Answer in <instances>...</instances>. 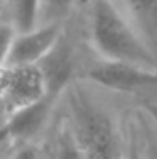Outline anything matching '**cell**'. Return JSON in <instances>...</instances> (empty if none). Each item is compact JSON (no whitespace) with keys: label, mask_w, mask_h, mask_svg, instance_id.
I'll list each match as a JSON object with an SVG mask.
<instances>
[{"label":"cell","mask_w":157,"mask_h":159,"mask_svg":"<svg viewBox=\"0 0 157 159\" xmlns=\"http://www.w3.org/2000/svg\"><path fill=\"white\" fill-rule=\"evenodd\" d=\"M59 102L66 108V129L88 159H123L113 117L86 90L85 81L74 80Z\"/></svg>","instance_id":"cell-1"},{"label":"cell","mask_w":157,"mask_h":159,"mask_svg":"<svg viewBox=\"0 0 157 159\" xmlns=\"http://www.w3.org/2000/svg\"><path fill=\"white\" fill-rule=\"evenodd\" d=\"M88 36L100 59L157 68V58L115 0H89Z\"/></svg>","instance_id":"cell-2"},{"label":"cell","mask_w":157,"mask_h":159,"mask_svg":"<svg viewBox=\"0 0 157 159\" xmlns=\"http://www.w3.org/2000/svg\"><path fill=\"white\" fill-rule=\"evenodd\" d=\"M80 80L111 92L139 93L157 88V68L98 58L85 70Z\"/></svg>","instance_id":"cell-3"},{"label":"cell","mask_w":157,"mask_h":159,"mask_svg":"<svg viewBox=\"0 0 157 159\" xmlns=\"http://www.w3.org/2000/svg\"><path fill=\"white\" fill-rule=\"evenodd\" d=\"M47 95L51 93L39 64H7L0 70V107L7 117Z\"/></svg>","instance_id":"cell-4"},{"label":"cell","mask_w":157,"mask_h":159,"mask_svg":"<svg viewBox=\"0 0 157 159\" xmlns=\"http://www.w3.org/2000/svg\"><path fill=\"white\" fill-rule=\"evenodd\" d=\"M56 95H47L36 103L14 112L5 122V130L17 146L39 144V137L46 132L54 110L59 103Z\"/></svg>","instance_id":"cell-5"},{"label":"cell","mask_w":157,"mask_h":159,"mask_svg":"<svg viewBox=\"0 0 157 159\" xmlns=\"http://www.w3.org/2000/svg\"><path fill=\"white\" fill-rule=\"evenodd\" d=\"M66 24H37L29 31L17 32L7 64H39L58 44Z\"/></svg>","instance_id":"cell-6"},{"label":"cell","mask_w":157,"mask_h":159,"mask_svg":"<svg viewBox=\"0 0 157 159\" xmlns=\"http://www.w3.org/2000/svg\"><path fill=\"white\" fill-rule=\"evenodd\" d=\"M39 66L46 76L51 95L61 97L63 92L76 80V61L73 46L66 37V31L52 51L39 63Z\"/></svg>","instance_id":"cell-7"},{"label":"cell","mask_w":157,"mask_h":159,"mask_svg":"<svg viewBox=\"0 0 157 159\" xmlns=\"http://www.w3.org/2000/svg\"><path fill=\"white\" fill-rule=\"evenodd\" d=\"M130 22L157 58V0H122Z\"/></svg>","instance_id":"cell-8"},{"label":"cell","mask_w":157,"mask_h":159,"mask_svg":"<svg viewBox=\"0 0 157 159\" xmlns=\"http://www.w3.org/2000/svg\"><path fill=\"white\" fill-rule=\"evenodd\" d=\"M78 0H39L37 24H66Z\"/></svg>","instance_id":"cell-9"},{"label":"cell","mask_w":157,"mask_h":159,"mask_svg":"<svg viewBox=\"0 0 157 159\" xmlns=\"http://www.w3.org/2000/svg\"><path fill=\"white\" fill-rule=\"evenodd\" d=\"M37 3L39 0H9L7 17L15 25L17 32L29 31L37 25Z\"/></svg>","instance_id":"cell-10"},{"label":"cell","mask_w":157,"mask_h":159,"mask_svg":"<svg viewBox=\"0 0 157 159\" xmlns=\"http://www.w3.org/2000/svg\"><path fill=\"white\" fill-rule=\"evenodd\" d=\"M49 159H88V157L80 149V146L73 139V135L69 134V130L63 124V127L58 132L54 149H52V154L49 156Z\"/></svg>","instance_id":"cell-11"},{"label":"cell","mask_w":157,"mask_h":159,"mask_svg":"<svg viewBox=\"0 0 157 159\" xmlns=\"http://www.w3.org/2000/svg\"><path fill=\"white\" fill-rule=\"evenodd\" d=\"M17 34L15 25L10 22L7 16L0 17V70L7 66V59H9V52L12 48L14 37Z\"/></svg>","instance_id":"cell-12"},{"label":"cell","mask_w":157,"mask_h":159,"mask_svg":"<svg viewBox=\"0 0 157 159\" xmlns=\"http://www.w3.org/2000/svg\"><path fill=\"white\" fill-rule=\"evenodd\" d=\"M46 151L41 144H24L9 154L5 159H42Z\"/></svg>","instance_id":"cell-13"},{"label":"cell","mask_w":157,"mask_h":159,"mask_svg":"<svg viewBox=\"0 0 157 159\" xmlns=\"http://www.w3.org/2000/svg\"><path fill=\"white\" fill-rule=\"evenodd\" d=\"M140 108L145 112V115L157 125V100H145L140 105Z\"/></svg>","instance_id":"cell-14"},{"label":"cell","mask_w":157,"mask_h":159,"mask_svg":"<svg viewBox=\"0 0 157 159\" xmlns=\"http://www.w3.org/2000/svg\"><path fill=\"white\" fill-rule=\"evenodd\" d=\"M7 5H9V0H0V17L7 16Z\"/></svg>","instance_id":"cell-15"},{"label":"cell","mask_w":157,"mask_h":159,"mask_svg":"<svg viewBox=\"0 0 157 159\" xmlns=\"http://www.w3.org/2000/svg\"><path fill=\"white\" fill-rule=\"evenodd\" d=\"M150 159H157V146H154V144H150Z\"/></svg>","instance_id":"cell-16"},{"label":"cell","mask_w":157,"mask_h":159,"mask_svg":"<svg viewBox=\"0 0 157 159\" xmlns=\"http://www.w3.org/2000/svg\"><path fill=\"white\" fill-rule=\"evenodd\" d=\"M42 159H49V156H47V154H44V156H42Z\"/></svg>","instance_id":"cell-17"}]
</instances>
